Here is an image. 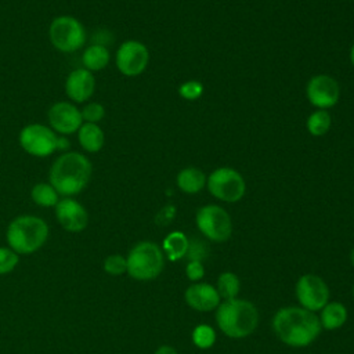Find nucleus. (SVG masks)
I'll return each instance as SVG.
<instances>
[{
	"mask_svg": "<svg viewBox=\"0 0 354 354\" xmlns=\"http://www.w3.org/2000/svg\"><path fill=\"white\" fill-rule=\"evenodd\" d=\"M271 326L279 342L295 348L313 344L322 330L318 315L300 306L278 308L272 317Z\"/></svg>",
	"mask_w": 354,
	"mask_h": 354,
	"instance_id": "1",
	"label": "nucleus"
},
{
	"mask_svg": "<svg viewBox=\"0 0 354 354\" xmlns=\"http://www.w3.org/2000/svg\"><path fill=\"white\" fill-rule=\"evenodd\" d=\"M91 171V162L86 155L66 151L53 162L48 171V183L62 198L75 196L88 185Z\"/></svg>",
	"mask_w": 354,
	"mask_h": 354,
	"instance_id": "2",
	"label": "nucleus"
},
{
	"mask_svg": "<svg viewBox=\"0 0 354 354\" xmlns=\"http://www.w3.org/2000/svg\"><path fill=\"white\" fill-rule=\"evenodd\" d=\"M259 310L246 299L221 300L216 308V324L220 332L231 339H245L250 336L259 325Z\"/></svg>",
	"mask_w": 354,
	"mask_h": 354,
	"instance_id": "3",
	"label": "nucleus"
},
{
	"mask_svg": "<svg viewBox=\"0 0 354 354\" xmlns=\"http://www.w3.org/2000/svg\"><path fill=\"white\" fill-rule=\"evenodd\" d=\"M50 228L44 218L33 214L14 217L6 230L7 245L19 256L40 250L48 239Z\"/></svg>",
	"mask_w": 354,
	"mask_h": 354,
	"instance_id": "4",
	"label": "nucleus"
},
{
	"mask_svg": "<svg viewBox=\"0 0 354 354\" xmlns=\"http://www.w3.org/2000/svg\"><path fill=\"white\" fill-rule=\"evenodd\" d=\"M127 274L136 281H152L160 275L165 267L162 248L152 241L137 242L127 253Z\"/></svg>",
	"mask_w": 354,
	"mask_h": 354,
	"instance_id": "5",
	"label": "nucleus"
},
{
	"mask_svg": "<svg viewBox=\"0 0 354 354\" xmlns=\"http://www.w3.org/2000/svg\"><path fill=\"white\" fill-rule=\"evenodd\" d=\"M48 39L55 50L61 53H75L84 46L87 32L77 18L72 15H58L48 26Z\"/></svg>",
	"mask_w": 354,
	"mask_h": 354,
	"instance_id": "6",
	"label": "nucleus"
},
{
	"mask_svg": "<svg viewBox=\"0 0 354 354\" xmlns=\"http://www.w3.org/2000/svg\"><path fill=\"white\" fill-rule=\"evenodd\" d=\"M195 223L202 235L216 243L225 242L232 234V220L228 212L218 205H205L198 209Z\"/></svg>",
	"mask_w": 354,
	"mask_h": 354,
	"instance_id": "7",
	"label": "nucleus"
},
{
	"mask_svg": "<svg viewBox=\"0 0 354 354\" xmlns=\"http://www.w3.org/2000/svg\"><path fill=\"white\" fill-rule=\"evenodd\" d=\"M206 187L216 199L227 203L241 201L246 191V183L242 174L232 167L213 170L206 180Z\"/></svg>",
	"mask_w": 354,
	"mask_h": 354,
	"instance_id": "8",
	"label": "nucleus"
},
{
	"mask_svg": "<svg viewBox=\"0 0 354 354\" xmlns=\"http://www.w3.org/2000/svg\"><path fill=\"white\" fill-rule=\"evenodd\" d=\"M57 133L46 124L29 123L19 131L18 141L21 148L36 158H46L58 151Z\"/></svg>",
	"mask_w": 354,
	"mask_h": 354,
	"instance_id": "9",
	"label": "nucleus"
},
{
	"mask_svg": "<svg viewBox=\"0 0 354 354\" xmlns=\"http://www.w3.org/2000/svg\"><path fill=\"white\" fill-rule=\"evenodd\" d=\"M295 295L300 307L317 313L329 301L330 292L328 283L319 275L308 272L299 277L295 286Z\"/></svg>",
	"mask_w": 354,
	"mask_h": 354,
	"instance_id": "10",
	"label": "nucleus"
},
{
	"mask_svg": "<svg viewBox=\"0 0 354 354\" xmlns=\"http://www.w3.org/2000/svg\"><path fill=\"white\" fill-rule=\"evenodd\" d=\"M115 62L122 75L134 77L147 69L149 51L147 46L138 40H126L116 50Z\"/></svg>",
	"mask_w": 354,
	"mask_h": 354,
	"instance_id": "11",
	"label": "nucleus"
},
{
	"mask_svg": "<svg viewBox=\"0 0 354 354\" xmlns=\"http://www.w3.org/2000/svg\"><path fill=\"white\" fill-rule=\"evenodd\" d=\"M48 126L62 136H69L77 133L83 124V118L80 109L68 101H58L53 104L47 112Z\"/></svg>",
	"mask_w": 354,
	"mask_h": 354,
	"instance_id": "12",
	"label": "nucleus"
},
{
	"mask_svg": "<svg viewBox=\"0 0 354 354\" xmlns=\"http://www.w3.org/2000/svg\"><path fill=\"white\" fill-rule=\"evenodd\" d=\"M306 94L310 104L315 108L329 109L337 104L340 97V87L332 76L315 75L308 80Z\"/></svg>",
	"mask_w": 354,
	"mask_h": 354,
	"instance_id": "13",
	"label": "nucleus"
},
{
	"mask_svg": "<svg viewBox=\"0 0 354 354\" xmlns=\"http://www.w3.org/2000/svg\"><path fill=\"white\" fill-rule=\"evenodd\" d=\"M55 217L59 225L68 232H82L88 225L87 209L73 196H65L55 205Z\"/></svg>",
	"mask_w": 354,
	"mask_h": 354,
	"instance_id": "14",
	"label": "nucleus"
},
{
	"mask_svg": "<svg viewBox=\"0 0 354 354\" xmlns=\"http://www.w3.org/2000/svg\"><path fill=\"white\" fill-rule=\"evenodd\" d=\"M185 303L195 311L209 313L218 307L221 297L214 285L207 282H194L184 292Z\"/></svg>",
	"mask_w": 354,
	"mask_h": 354,
	"instance_id": "15",
	"label": "nucleus"
},
{
	"mask_svg": "<svg viewBox=\"0 0 354 354\" xmlns=\"http://www.w3.org/2000/svg\"><path fill=\"white\" fill-rule=\"evenodd\" d=\"M95 90V77L93 72L77 68L73 69L65 80V93L72 102L83 104L90 100Z\"/></svg>",
	"mask_w": 354,
	"mask_h": 354,
	"instance_id": "16",
	"label": "nucleus"
},
{
	"mask_svg": "<svg viewBox=\"0 0 354 354\" xmlns=\"http://www.w3.org/2000/svg\"><path fill=\"white\" fill-rule=\"evenodd\" d=\"M318 318L322 329L335 330L346 324L348 318V311L346 306L340 301H328L319 311Z\"/></svg>",
	"mask_w": 354,
	"mask_h": 354,
	"instance_id": "17",
	"label": "nucleus"
},
{
	"mask_svg": "<svg viewBox=\"0 0 354 354\" xmlns=\"http://www.w3.org/2000/svg\"><path fill=\"white\" fill-rule=\"evenodd\" d=\"M77 141L86 152L95 153L104 147L105 134L97 123L83 122V124L77 130Z\"/></svg>",
	"mask_w": 354,
	"mask_h": 354,
	"instance_id": "18",
	"label": "nucleus"
},
{
	"mask_svg": "<svg viewBox=\"0 0 354 354\" xmlns=\"http://www.w3.org/2000/svg\"><path fill=\"white\" fill-rule=\"evenodd\" d=\"M111 59V54L106 46L91 43L87 46L82 54L83 68L90 72H97L104 69Z\"/></svg>",
	"mask_w": 354,
	"mask_h": 354,
	"instance_id": "19",
	"label": "nucleus"
},
{
	"mask_svg": "<svg viewBox=\"0 0 354 354\" xmlns=\"http://www.w3.org/2000/svg\"><path fill=\"white\" fill-rule=\"evenodd\" d=\"M207 177L198 167H185L177 174V185L185 194H198L206 185Z\"/></svg>",
	"mask_w": 354,
	"mask_h": 354,
	"instance_id": "20",
	"label": "nucleus"
},
{
	"mask_svg": "<svg viewBox=\"0 0 354 354\" xmlns=\"http://www.w3.org/2000/svg\"><path fill=\"white\" fill-rule=\"evenodd\" d=\"M188 245L189 239L187 238L185 234H183L181 231H173L165 236L160 248L163 250L165 257H167L171 261H177L185 257Z\"/></svg>",
	"mask_w": 354,
	"mask_h": 354,
	"instance_id": "21",
	"label": "nucleus"
},
{
	"mask_svg": "<svg viewBox=\"0 0 354 354\" xmlns=\"http://www.w3.org/2000/svg\"><path fill=\"white\" fill-rule=\"evenodd\" d=\"M32 201L41 207H55L59 201V194L50 183H37L30 189Z\"/></svg>",
	"mask_w": 354,
	"mask_h": 354,
	"instance_id": "22",
	"label": "nucleus"
},
{
	"mask_svg": "<svg viewBox=\"0 0 354 354\" xmlns=\"http://www.w3.org/2000/svg\"><path fill=\"white\" fill-rule=\"evenodd\" d=\"M216 289L221 297V300H228L238 297L241 289V281L238 275L232 271H224L218 275Z\"/></svg>",
	"mask_w": 354,
	"mask_h": 354,
	"instance_id": "23",
	"label": "nucleus"
},
{
	"mask_svg": "<svg viewBox=\"0 0 354 354\" xmlns=\"http://www.w3.org/2000/svg\"><path fill=\"white\" fill-rule=\"evenodd\" d=\"M332 119L326 109H317L307 119V130L314 137H321L330 129Z\"/></svg>",
	"mask_w": 354,
	"mask_h": 354,
	"instance_id": "24",
	"label": "nucleus"
},
{
	"mask_svg": "<svg viewBox=\"0 0 354 354\" xmlns=\"http://www.w3.org/2000/svg\"><path fill=\"white\" fill-rule=\"evenodd\" d=\"M192 343L201 350H207L216 343V330L213 326L201 324L192 330Z\"/></svg>",
	"mask_w": 354,
	"mask_h": 354,
	"instance_id": "25",
	"label": "nucleus"
},
{
	"mask_svg": "<svg viewBox=\"0 0 354 354\" xmlns=\"http://www.w3.org/2000/svg\"><path fill=\"white\" fill-rule=\"evenodd\" d=\"M102 268L108 275L119 277L127 271V260L119 253L109 254L102 261Z\"/></svg>",
	"mask_w": 354,
	"mask_h": 354,
	"instance_id": "26",
	"label": "nucleus"
},
{
	"mask_svg": "<svg viewBox=\"0 0 354 354\" xmlns=\"http://www.w3.org/2000/svg\"><path fill=\"white\" fill-rule=\"evenodd\" d=\"M19 263V254L10 246H0V275L10 274L17 268Z\"/></svg>",
	"mask_w": 354,
	"mask_h": 354,
	"instance_id": "27",
	"label": "nucleus"
},
{
	"mask_svg": "<svg viewBox=\"0 0 354 354\" xmlns=\"http://www.w3.org/2000/svg\"><path fill=\"white\" fill-rule=\"evenodd\" d=\"M83 122L87 123H98L105 116V108L100 102H87L82 109Z\"/></svg>",
	"mask_w": 354,
	"mask_h": 354,
	"instance_id": "28",
	"label": "nucleus"
},
{
	"mask_svg": "<svg viewBox=\"0 0 354 354\" xmlns=\"http://www.w3.org/2000/svg\"><path fill=\"white\" fill-rule=\"evenodd\" d=\"M203 93V86L198 80H187L178 87V94L188 101L198 100Z\"/></svg>",
	"mask_w": 354,
	"mask_h": 354,
	"instance_id": "29",
	"label": "nucleus"
},
{
	"mask_svg": "<svg viewBox=\"0 0 354 354\" xmlns=\"http://www.w3.org/2000/svg\"><path fill=\"white\" fill-rule=\"evenodd\" d=\"M189 260H199L202 261L206 256H207V248L205 246V243L199 239H194V241H189V245H188V250H187V254H185Z\"/></svg>",
	"mask_w": 354,
	"mask_h": 354,
	"instance_id": "30",
	"label": "nucleus"
},
{
	"mask_svg": "<svg viewBox=\"0 0 354 354\" xmlns=\"http://www.w3.org/2000/svg\"><path fill=\"white\" fill-rule=\"evenodd\" d=\"M185 275L192 282H199L205 275L203 263L199 260H189L185 267Z\"/></svg>",
	"mask_w": 354,
	"mask_h": 354,
	"instance_id": "31",
	"label": "nucleus"
},
{
	"mask_svg": "<svg viewBox=\"0 0 354 354\" xmlns=\"http://www.w3.org/2000/svg\"><path fill=\"white\" fill-rule=\"evenodd\" d=\"M153 354H178V353H177V350H176L174 347L167 346V344H163V346L158 347Z\"/></svg>",
	"mask_w": 354,
	"mask_h": 354,
	"instance_id": "32",
	"label": "nucleus"
},
{
	"mask_svg": "<svg viewBox=\"0 0 354 354\" xmlns=\"http://www.w3.org/2000/svg\"><path fill=\"white\" fill-rule=\"evenodd\" d=\"M350 61H351V64L354 66V44L351 46V50H350Z\"/></svg>",
	"mask_w": 354,
	"mask_h": 354,
	"instance_id": "33",
	"label": "nucleus"
},
{
	"mask_svg": "<svg viewBox=\"0 0 354 354\" xmlns=\"http://www.w3.org/2000/svg\"><path fill=\"white\" fill-rule=\"evenodd\" d=\"M350 263H351V266H353V268H354V246H353V249H351V252H350Z\"/></svg>",
	"mask_w": 354,
	"mask_h": 354,
	"instance_id": "34",
	"label": "nucleus"
},
{
	"mask_svg": "<svg viewBox=\"0 0 354 354\" xmlns=\"http://www.w3.org/2000/svg\"><path fill=\"white\" fill-rule=\"evenodd\" d=\"M351 293H353V299H354V283H353V289H351Z\"/></svg>",
	"mask_w": 354,
	"mask_h": 354,
	"instance_id": "35",
	"label": "nucleus"
},
{
	"mask_svg": "<svg viewBox=\"0 0 354 354\" xmlns=\"http://www.w3.org/2000/svg\"><path fill=\"white\" fill-rule=\"evenodd\" d=\"M353 1H354V0H353Z\"/></svg>",
	"mask_w": 354,
	"mask_h": 354,
	"instance_id": "36",
	"label": "nucleus"
}]
</instances>
